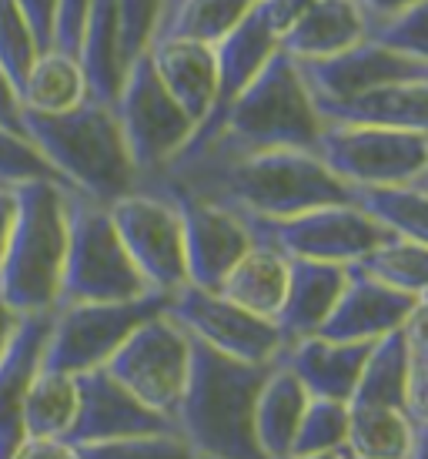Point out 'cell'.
<instances>
[{"instance_id": "cell-1", "label": "cell", "mask_w": 428, "mask_h": 459, "mask_svg": "<svg viewBox=\"0 0 428 459\" xmlns=\"http://www.w3.org/2000/svg\"><path fill=\"white\" fill-rule=\"evenodd\" d=\"M138 188H175L238 218H288L348 202V185H341L315 152L295 148L227 152L194 144L181 148L158 175L138 181Z\"/></svg>"}, {"instance_id": "cell-2", "label": "cell", "mask_w": 428, "mask_h": 459, "mask_svg": "<svg viewBox=\"0 0 428 459\" xmlns=\"http://www.w3.org/2000/svg\"><path fill=\"white\" fill-rule=\"evenodd\" d=\"M268 372L271 362H241L191 339L188 383L177 399L175 429L194 456L265 459L254 439V399Z\"/></svg>"}, {"instance_id": "cell-3", "label": "cell", "mask_w": 428, "mask_h": 459, "mask_svg": "<svg viewBox=\"0 0 428 459\" xmlns=\"http://www.w3.org/2000/svg\"><path fill=\"white\" fill-rule=\"evenodd\" d=\"M318 131L321 117L298 74V65L285 51H275L265 67L227 101L225 111L204 117L184 148L218 144L227 152H312Z\"/></svg>"}, {"instance_id": "cell-4", "label": "cell", "mask_w": 428, "mask_h": 459, "mask_svg": "<svg viewBox=\"0 0 428 459\" xmlns=\"http://www.w3.org/2000/svg\"><path fill=\"white\" fill-rule=\"evenodd\" d=\"M21 131L47 158L64 185L90 202L111 204L138 188V171L131 165L111 104L88 98L61 115L21 111Z\"/></svg>"}, {"instance_id": "cell-5", "label": "cell", "mask_w": 428, "mask_h": 459, "mask_svg": "<svg viewBox=\"0 0 428 459\" xmlns=\"http://www.w3.org/2000/svg\"><path fill=\"white\" fill-rule=\"evenodd\" d=\"M67 185L27 181L11 188L13 221L0 258V299L17 316L54 312L67 252Z\"/></svg>"}, {"instance_id": "cell-6", "label": "cell", "mask_w": 428, "mask_h": 459, "mask_svg": "<svg viewBox=\"0 0 428 459\" xmlns=\"http://www.w3.org/2000/svg\"><path fill=\"white\" fill-rule=\"evenodd\" d=\"M148 292H151L148 281L141 279V272L114 231L107 204L67 192V252H64L57 306L127 302Z\"/></svg>"}, {"instance_id": "cell-7", "label": "cell", "mask_w": 428, "mask_h": 459, "mask_svg": "<svg viewBox=\"0 0 428 459\" xmlns=\"http://www.w3.org/2000/svg\"><path fill=\"white\" fill-rule=\"evenodd\" d=\"M312 152L348 188L428 181V131L321 125Z\"/></svg>"}, {"instance_id": "cell-8", "label": "cell", "mask_w": 428, "mask_h": 459, "mask_svg": "<svg viewBox=\"0 0 428 459\" xmlns=\"http://www.w3.org/2000/svg\"><path fill=\"white\" fill-rule=\"evenodd\" d=\"M164 308H167V295L161 292H148L141 299H127V302H71V306H57L47 342H44L40 366L67 372V376L101 369L141 322H148Z\"/></svg>"}, {"instance_id": "cell-9", "label": "cell", "mask_w": 428, "mask_h": 459, "mask_svg": "<svg viewBox=\"0 0 428 459\" xmlns=\"http://www.w3.org/2000/svg\"><path fill=\"white\" fill-rule=\"evenodd\" d=\"M111 108L117 117V128L124 134L138 181L158 175L184 148V141L194 134V121L164 91L148 54L131 61V67L124 71V84L117 91V101Z\"/></svg>"}, {"instance_id": "cell-10", "label": "cell", "mask_w": 428, "mask_h": 459, "mask_svg": "<svg viewBox=\"0 0 428 459\" xmlns=\"http://www.w3.org/2000/svg\"><path fill=\"white\" fill-rule=\"evenodd\" d=\"M241 221L248 225L254 242L271 245L285 258H312L335 265H355L378 242L389 238V231H381L348 202L321 204L288 218H241Z\"/></svg>"}, {"instance_id": "cell-11", "label": "cell", "mask_w": 428, "mask_h": 459, "mask_svg": "<svg viewBox=\"0 0 428 459\" xmlns=\"http://www.w3.org/2000/svg\"><path fill=\"white\" fill-rule=\"evenodd\" d=\"M191 366V339L167 312H158L124 339L101 369L111 372L144 406L175 420L177 399L184 393Z\"/></svg>"}, {"instance_id": "cell-12", "label": "cell", "mask_w": 428, "mask_h": 459, "mask_svg": "<svg viewBox=\"0 0 428 459\" xmlns=\"http://www.w3.org/2000/svg\"><path fill=\"white\" fill-rule=\"evenodd\" d=\"M111 225L151 292L175 295L188 285L177 208L164 195L134 188L107 204Z\"/></svg>"}, {"instance_id": "cell-13", "label": "cell", "mask_w": 428, "mask_h": 459, "mask_svg": "<svg viewBox=\"0 0 428 459\" xmlns=\"http://www.w3.org/2000/svg\"><path fill=\"white\" fill-rule=\"evenodd\" d=\"M164 312L188 332L191 339H198L221 356L241 359V362L268 366V362H275L285 345L275 322L252 316L248 308L227 302L221 292L181 285L175 295H167Z\"/></svg>"}, {"instance_id": "cell-14", "label": "cell", "mask_w": 428, "mask_h": 459, "mask_svg": "<svg viewBox=\"0 0 428 459\" xmlns=\"http://www.w3.org/2000/svg\"><path fill=\"white\" fill-rule=\"evenodd\" d=\"M148 192L164 195L177 208L188 285L218 292V285L231 272V265L252 248L254 238L248 225L235 212L201 202V198H191V195L175 192V188H148Z\"/></svg>"}, {"instance_id": "cell-15", "label": "cell", "mask_w": 428, "mask_h": 459, "mask_svg": "<svg viewBox=\"0 0 428 459\" xmlns=\"http://www.w3.org/2000/svg\"><path fill=\"white\" fill-rule=\"evenodd\" d=\"M77 383V416L67 433V446L84 443H107V439H127V436L177 433L175 420L161 416L158 409L144 406L138 395H131L111 372L90 369L74 376Z\"/></svg>"}, {"instance_id": "cell-16", "label": "cell", "mask_w": 428, "mask_h": 459, "mask_svg": "<svg viewBox=\"0 0 428 459\" xmlns=\"http://www.w3.org/2000/svg\"><path fill=\"white\" fill-rule=\"evenodd\" d=\"M312 101H341L362 91L428 81V61H412L395 51H385L372 40H358L355 48L321 61H295Z\"/></svg>"}, {"instance_id": "cell-17", "label": "cell", "mask_w": 428, "mask_h": 459, "mask_svg": "<svg viewBox=\"0 0 428 459\" xmlns=\"http://www.w3.org/2000/svg\"><path fill=\"white\" fill-rule=\"evenodd\" d=\"M422 306L425 299L389 289L348 265V281L315 335L331 342H375L381 335L402 329Z\"/></svg>"}, {"instance_id": "cell-18", "label": "cell", "mask_w": 428, "mask_h": 459, "mask_svg": "<svg viewBox=\"0 0 428 459\" xmlns=\"http://www.w3.org/2000/svg\"><path fill=\"white\" fill-rule=\"evenodd\" d=\"M368 349L372 342H331L321 335H302L281 345L275 362L285 366L312 399L348 403L368 359Z\"/></svg>"}, {"instance_id": "cell-19", "label": "cell", "mask_w": 428, "mask_h": 459, "mask_svg": "<svg viewBox=\"0 0 428 459\" xmlns=\"http://www.w3.org/2000/svg\"><path fill=\"white\" fill-rule=\"evenodd\" d=\"M51 319L54 312L21 316L11 345L0 356V459H11L24 443V395L40 369Z\"/></svg>"}, {"instance_id": "cell-20", "label": "cell", "mask_w": 428, "mask_h": 459, "mask_svg": "<svg viewBox=\"0 0 428 459\" xmlns=\"http://www.w3.org/2000/svg\"><path fill=\"white\" fill-rule=\"evenodd\" d=\"M148 61H151L164 91L175 98L177 108L198 128L214 108V94H218V67H214L211 44L161 34L151 40Z\"/></svg>"}, {"instance_id": "cell-21", "label": "cell", "mask_w": 428, "mask_h": 459, "mask_svg": "<svg viewBox=\"0 0 428 459\" xmlns=\"http://www.w3.org/2000/svg\"><path fill=\"white\" fill-rule=\"evenodd\" d=\"M321 125L428 131V81L372 88L341 101H312Z\"/></svg>"}, {"instance_id": "cell-22", "label": "cell", "mask_w": 428, "mask_h": 459, "mask_svg": "<svg viewBox=\"0 0 428 459\" xmlns=\"http://www.w3.org/2000/svg\"><path fill=\"white\" fill-rule=\"evenodd\" d=\"M365 13L355 0H312L278 34V51L291 61H321L365 40Z\"/></svg>"}, {"instance_id": "cell-23", "label": "cell", "mask_w": 428, "mask_h": 459, "mask_svg": "<svg viewBox=\"0 0 428 459\" xmlns=\"http://www.w3.org/2000/svg\"><path fill=\"white\" fill-rule=\"evenodd\" d=\"M345 281H348V265L288 258V289H285V302L275 316L281 339L291 342L302 335H315L338 302Z\"/></svg>"}, {"instance_id": "cell-24", "label": "cell", "mask_w": 428, "mask_h": 459, "mask_svg": "<svg viewBox=\"0 0 428 459\" xmlns=\"http://www.w3.org/2000/svg\"><path fill=\"white\" fill-rule=\"evenodd\" d=\"M214 67H218V94H214V108L208 117L225 111L227 101L238 94L248 81H252L271 54L278 51V27L271 24L268 11L258 4L238 27H231L225 38L214 40Z\"/></svg>"}, {"instance_id": "cell-25", "label": "cell", "mask_w": 428, "mask_h": 459, "mask_svg": "<svg viewBox=\"0 0 428 459\" xmlns=\"http://www.w3.org/2000/svg\"><path fill=\"white\" fill-rule=\"evenodd\" d=\"M285 289H288V258L261 242H252V248L231 265V272L218 285V292L227 302L271 322L285 302Z\"/></svg>"}, {"instance_id": "cell-26", "label": "cell", "mask_w": 428, "mask_h": 459, "mask_svg": "<svg viewBox=\"0 0 428 459\" xmlns=\"http://www.w3.org/2000/svg\"><path fill=\"white\" fill-rule=\"evenodd\" d=\"M81 71L88 84V98L101 104L117 101V91L124 84L121 65V17L117 0H90L84 44H81Z\"/></svg>"}, {"instance_id": "cell-27", "label": "cell", "mask_w": 428, "mask_h": 459, "mask_svg": "<svg viewBox=\"0 0 428 459\" xmlns=\"http://www.w3.org/2000/svg\"><path fill=\"white\" fill-rule=\"evenodd\" d=\"M312 395L285 366L271 362V372L254 399V439L265 459H288L302 412Z\"/></svg>"}, {"instance_id": "cell-28", "label": "cell", "mask_w": 428, "mask_h": 459, "mask_svg": "<svg viewBox=\"0 0 428 459\" xmlns=\"http://www.w3.org/2000/svg\"><path fill=\"white\" fill-rule=\"evenodd\" d=\"M408 366H412V345H408V332L402 325L372 342L348 406H389L405 412Z\"/></svg>"}, {"instance_id": "cell-29", "label": "cell", "mask_w": 428, "mask_h": 459, "mask_svg": "<svg viewBox=\"0 0 428 459\" xmlns=\"http://www.w3.org/2000/svg\"><path fill=\"white\" fill-rule=\"evenodd\" d=\"M348 204L389 235L428 242V181L348 188Z\"/></svg>"}, {"instance_id": "cell-30", "label": "cell", "mask_w": 428, "mask_h": 459, "mask_svg": "<svg viewBox=\"0 0 428 459\" xmlns=\"http://www.w3.org/2000/svg\"><path fill=\"white\" fill-rule=\"evenodd\" d=\"M425 429L389 406H348V439L352 459H408Z\"/></svg>"}, {"instance_id": "cell-31", "label": "cell", "mask_w": 428, "mask_h": 459, "mask_svg": "<svg viewBox=\"0 0 428 459\" xmlns=\"http://www.w3.org/2000/svg\"><path fill=\"white\" fill-rule=\"evenodd\" d=\"M17 101H21V111H34V115H61V111H71L81 101H88L81 61L71 54L54 51V48L38 54L24 84L17 88Z\"/></svg>"}, {"instance_id": "cell-32", "label": "cell", "mask_w": 428, "mask_h": 459, "mask_svg": "<svg viewBox=\"0 0 428 459\" xmlns=\"http://www.w3.org/2000/svg\"><path fill=\"white\" fill-rule=\"evenodd\" d=\"M77 416L74 376L44 369L30 379L24 395V439H67Z\"/></svg>"}, {"instance_id": "cell-33", "label": "cell", "mask_w": 428, "mask_h": 459, "mask_svg": "<svg viewBox=\"0 0 428 459\" xmlns=\"http://www.w3.org/2000/svg\"><path fill=\"white\" fill-rule=\"evenodd\" d=\"M352 268L362 275L381 281L389 289L418 295L425 299L428 285V242H412V238H398L389 235L385 242H378L368 255H362Z\"/></svg>"}, {"instance_id": "cell-34", "label": "cell", "mask_w": 428, "mask_h": 459, "mask_svg": "<svg viewBox=\"0 0 428 459\" xmlns=\"http://www.w3.org/2000/svg\"><path fill=\"white\" fill-rule=\"evenodd\" d=\"M258 4L261 0H181L171 11V17L164 21L161 34L214 44L225 38L231 27H238Z\"/></svg>"}, {"instance_id": "cell-35", "label": "cell", "mask_w": 428, "mask_h": 459, "mask_svg": "<svg viewBox=\"0 0 428 459\" xmlns=\"http://www.w3.org/2000/svg\"><path fill=\"white\" fill-rule=\"evenodd\" d=\"M345 439H348V403H338V399H308L288 456L335 453V449H345Z\"/></svg>"}, {"instance_id": "cell-36", "label": "cell", "mask_w": 428, "mask_h": 459, "mask_svg": "<svg viewBox=\"0 0 428 459\" xmlns=\"http://www.w3.org/2000/svg\"><path fill=\"white\" fill-rule=\"evenodd\" d=\"M365 40L412 61H428V0L381 21H368Z\"/></svg>"}, {"instance_id": "cell-37", "label": "cell", "mask_w": 428, "mask_h": 459, "mask_svg": "<svg viewBox=\"0 0 428 459\" xmlns=\"http://www.w3.org/2000/svg\"><path fill=\"white\" fill-rule=\"evenodd\" d=\"M77 459H198L194 449L177 433L127 436V439H107V443H84L74 446Z\"/></svg>"}, {"instance_id": "cell-38", "label": "cell", "mask_w": 428, "mask_h": 459, "mask_svg": "<svg viewBox=\"0 0 428 459\" xmlns=\"http://www.w3.org/2000/svg\"><path fill=\"white\" fill-rule=\"evenodd\" d=\"M38 40L27 27L24 13L13 0H0V71L7 74L13 91L24 84L30 65L38 61Z\"/></svg>"}, {"instance_id": "cell-39", "label": "cell", "mask_w": 428, "mask_h": 459, "mask_svg": "<svg viewBox=\"0 0 428 459\" xmlns=\"http://www.w3.org/2000/svg\"><path fill=\"white\" fill-rule=\"evenodd\" d=\"M27 181H57L64 185L61 175L47 165V158L27 141L24 131L0 128V188H17Z\"/></svg>"}, {"instance_id": "cell-40", "label": "cell", "mask_w": 428, "mask_h": 459, "mask_svg": "<svg viewBox=\"0 0 428 459\" xmlns=\"http://www.w3.org/2000/svg\"><path fill=\"white\" fill-rule=\"evenodd\" d=\"M117 17H121V65L127 71L131 61L148 54L151 40L158 38L164 0H117Z\"/></svg>"}, {"instance_id": "cell-41", "label": "cell", "mask_w": 428, "mask_h": 459, "mask_svg": "<svg viewBox=\"0 0 428 459\" xmlns=\"http://www.w3.org/2000/svg\"><path fill=\"white\" fill-rule=\"evenodd\" d=\"M88 11H90V0H57V7H54V30H51L54 51L81 57Z\"/></svg>"}, {"instance_id": "cell-42", "label": "cell", "mask_w": 428, "mask_h": 459, "mask_svg": "<svg viewBox=\"0 0 428 459\" xmlns=\"http://www.w3.org/2000/svg\"><path fill=\"white\" fill-rule=\"evenodd\" d=\"M17 11L24 13L30 34L38 40V51H51V30H54V7L57 0H13Z\"/></svg>"}, {"instance_id": "cell-43", "label": "cell", "mask_w": 428, "mask_h": 459, "mask_svg": "<svg viewBox=\"0 0 428 459\" xmlns=\"http://www.w3.org/2000/svg\"><path fill=\"white\" fill-rule=\"evenodd\" d=\"M11 459H77L64 439H24Z\"/></svg>"}, {"instance_id": "cell-44", "label": "cell", "mask_w": 428, "mask_h": 459, "mask_svg": "<svg viewBox=\"0 0 428 459\" xmlns=\"http://www.w3.org/2000/svg\"><path fill=\"white\" fill-rule=\"evenodd\" d=\"M0 128L21 131V101L4 71H0Z\"/></svg>"}, {"instance_id": "cell-45", "label": "cell", "mask_w": 428, "mask_h": 459, "mask_svg": "<svg viewBox=\"0 0 428 459\" xmlns=\"http://www.w3.org/2000/svg\"><path fill=\"white\" fill-rule=\"evenodd\" d=\"M358 11L365 13V21H381V17H391V13H402L415 4H425V0H355Z\"/></svg>"}, {"instance_id": "cell-46", "label": "cell", "mask_w": 428, "mask_h": 459, "mask_svg": "<svg viewBox=\"0 0 428 459\" xmlns=\"http://www.w3.org/2000/svg\"><path fill=\"white\" fill-rule=\"evenodd\" d=\"M312 0H261V7L268 11V17H271V24L278 27V34L285 30V24H288L291 17L298 11H304Z\"/></svg>"}, {"instance_id": "cell-47", "label": "cell", "mask_w": 428, "mask_h": 459, "mask_svg": "<svg viewBox=\"0 0 428 459\" xmlns=\"http://www.w3.org/2000/svg\"><path fill=\"white\" fill-rule=\"evenodd\" d=\"M17 322H21V316H17V312L0 299V356H4V349L11 345L13 332H17Z\"/></svg>"}, {"instance_id": "cell-48", "label": "cell", "mask_w": 428, "mask_h": 459, "mask_svg": "<svg viewBox=\"0 0 428 459\" xmlns=\"http://www.w3.org/2000/svg\"><path fill=\"white\" fill-rule=\"evenodd\" d=\"M11 221H13V195L0 188V258H4V248H7Z\"/></svg>"}, {"instance_id": "cell-49", "label": "cell", "mask_w": 428, "mask_h": 459, "mask_svg": "<svg viewBox=\"0 0 428 459\" xmlns=\"http://www.w3.org/2000/svg\"><path fill=\"white\" fill-rule=\"evenodd\" d=\"M288 459H352L348 449H335V453H315V456H288Z\"/></svg>"}, {"instance_id": "cell-50", "label": "cell", "mask_w": 428, "mask_h": 459, "mask_svg": "<svg viewBox=\"0 0 428 459\" xmlns=\"http://www.w3.org/2000/svg\"><path fill=\"white\" fill-rule=\"evenodd\" d=\"M177 4H181V0H164V21L171 17V11H175ZM164 21H161V27H164ZM158 34H161V30H158Z\"/></svg>"}, {"instance_id": "cell-51", "label": "cell", "mask_w": 428, "mask_h": 459, "mask_svg": "<svg viewBox=\"0 0 428 459\" xmlns=\"http://www.w3.org/2000/svg\"><path fill=\"white\" fill-rule=\"evenodd\" d=\"M198 459H211V456H198Z\"/></svg>"}, {"instance_id": "cell-52", "label": "cell", "mask_w": 428, "mask_h": 459, "mask_svg": "<svg viewBox=\"0 0 428 459\" xmlns=\"http://www.w3.org/2000/svg\"><path fill=\"white\" fill-rule=\"evenodd\" d=\"M4 192H7V188H4Z\"/></svg>"}]
</instances>
